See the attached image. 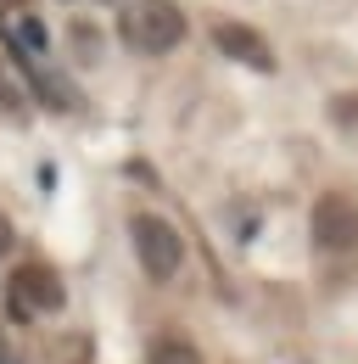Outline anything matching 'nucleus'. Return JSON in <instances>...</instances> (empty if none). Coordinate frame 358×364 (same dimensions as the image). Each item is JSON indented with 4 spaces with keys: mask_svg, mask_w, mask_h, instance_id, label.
<instances>
[{
    "mask_svg": "<svg viewBox=\"0 0 358 364\" xmlns=\"http://www.w3.org/2000/svg\"><path fill=\"white\" fill-rule=\"evenodd\" d=\"M185 34H190V17L179 0H129L118 11V40L140 56H168L185 46Z\"/></svg>",
    "mask_w": 358,
    "mask_h": 364,
    "instance_id": "nucleus-1",
    "label": "nucleus"
},
{
    "mask_svg": "<svg viewBox=\"0 0 358 364\" xmlns=\"http://www.w3.org/2000/svg\"><path fill=\"white\" fill-rule=\"evenodd\" d=\"M308 241L325 258H353L358 252V196L347 185H325L308 202Z\"/></svg>",
    "mask_w": 358,
    "mask_h": 364,
    "instance_id": "nucleus-2",
    "label": "nucleus"
},
{
    "mask_svg": "<svg viewBox=\"0 0 358 364\" xmlns=\"http://www.w3.org/2000/svg\"><path fill=\"white\" fill-rule=\"evenodd\" d=\"M129 247L151 286H168L185 269V235H179L163 213H129Z\"/></svg>",
    "mask_w": 358,
    "mask_h": 364,
    "instance_id": "nucleus-3",
    "label": "nucleus"
},
{
    "mask_svg": "<svg viewBox=\"0 0 358 364\" xmlns=\"http://www.w3.org/2000/svg\"><path fill=\"white\" fill-rule=\"evenodd\" d=\"M6 297H11V314H17V319L56 314V309L67 303V291H62L56 269H45V264H28V269H17V274H11V286H6Z\"/></svg>",
    "mask_w": 358,
    "mask_h": 364,
    "instance_id": "nucleus-4",
    "label": "nucleus"
},
{
    "mask_svg": "<svg viewBox=\"0 0 358 364\" xmlns=\"http://www.w3.org/2000/svg\"><path fill=\"white\" fill-rule=\"evenodd\" d=\"M213 50L229 56V62H241V68H252V73H274V46L252 23H241V17H219L213 23Z\"/></svg>",
    "mask_w": 358,
    "mask_h": 364,
    "instance_id": "nucleus-5",
    "label": "nucleus"
},
{
    "mask_svg": "<svg viewBox=\"0 0 358 364\" xmlns=\"http://www.w3.org/2000/svg\"><path fill=\"white\" fill-rule=\"evenodd\" d=\"M67 46H73V62H79V68H101V62H107V34H101L90 17H73V23H67Z\"/></svg>",
    "mask_w": 358,
    "mask_h": 364,
    "instance_id": "nucleus-6",
    "label": "nucleus"
},
{
    "mask_svg": "<svg viewBox=\"0 0 358 364\" xmlns=\"http://www.w3.org/2000/svg\"><path fill=\"white\" fill-rule=\"evenodd\" d=\"M146 364H202V348L190 342V336H157L151 342V353H146Z\"/></svg>",
    "mask_w": 358,
    "mask_h": 364,
    "instance_id": "nucleus-7",
    "label": "nucleus"
},
{
    "mask_svg": "<svg viewBox=\"0 0 358 364\" xmlns=\"http://www.w3.org/2000/svg\"><path fill=\"white\" fill-rule=\"evenodd\" d=\"M325 124L336 135H358V90H336L325 101Z\"/></svg>",
    "mask_w": 358,
    "mask_h": 364,
    "instance_id": "nucleus-8",
    "label": "nucleus"
},
{
    "mask_svg": "<svg viewBox=\"0 0 358 364\" xmlns=\"http://www.w3.org/2000/svg\"><path fill=\"white\" fill-rule=\"evenodd\" d=\"M11 40L28 50V56H45V46H50V34H45L34 17H17V28H11Z\"/></svg>",
    "mask_w": 358,
    "mask_h": 364,
    "instance_id": "nucleus-9",
    "label": "nucleus"
},
{
    "mask_svg": "<svg viewBox=\"0 0 358 364\" xmlns=\"http://www.w3.org/2000/svg\"><path fill=\"white\" fill-rule=\"evenodd\" d=\"M0 252H11V219L0 213Z\"/></svg>",
    "mask_w": 358,
    "mask_h": 364,
    "instance_id": "nucleus-10",
    "label": "nucleus"
},
{
    "mask_svg": "<svg viewBox=\"0 0 358 364\" xmlns=\"http://www.w3.org/2000/svg\"><path fill=\"white\" fill-rule=\"evenodd\" d=\"M0 101H11V90H6V79H0Z\"/></svg>",
    "mask_w": 358,
    "mask_h": 364,
    "instance_id": "nucleus-11",
    "label": "nucleus"
}]
</instances>
